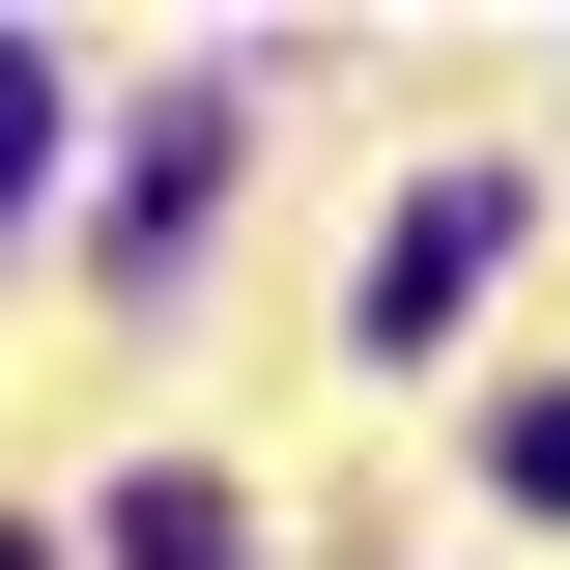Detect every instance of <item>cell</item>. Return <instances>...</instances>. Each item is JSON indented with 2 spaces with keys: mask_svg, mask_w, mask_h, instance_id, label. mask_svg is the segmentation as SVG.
<instances>
[{
  "mask_svg": "<svg viewBox=\"0 0 570 570\" xmlns=\"http://www.w3.org/2000/svg\"><path fill=\"white\" fill-rule=\"evenodd\" d=\"M513 200H400V257H371V343H456V285H485Z\"/></svg>",
  "mask_w": 570,
  "mask_h": 570,
  "instance_id": "cell-1",
  "label": "cell"
},
{
  "mask_svg": "<svg viewBox=\"0 0 570 570\" xmlns=\"http://www.w3.org/2000/svg\"><path fill=\"white\" fill-rule=\"evenodd\" d=\"M485 456H513V485H542V513H570V400H513V428H485Z\"/></svg>",
  "mask_w": 570,
  "mask_h": 570,
  "instance_id": "cell-4",
  "label": "cell"
},
{
  "mask_svg": "<svg viewBox=\"0 0 570 570\" xmlns=\"http://www.w3.org/2000/svg\"><path fill=\"white\" fill-rule=\"evenodd\" d=\"M29 171H58V58L0 29V200H29Z\"/></svg>",
  "mask_w": 570,
  "mask_h": 570,
  "instance_id": "cell-3",
  "label": "cell"
},
{
  "mask_svg": "<svg viewBox=\"0 0 570 570\" xmlns=\"http://www.w3.org/2000/svg\"><path fill=\"white\" fill-rule=\"evenodd\" d=\"M115 570H257V542H228V485H142V513H115Z\"/></svg>",
  "mask_w": 570,
  "mask_h": 570,
  "instance_id": "cell-2",
  "label": "cell"
}]
</instances>
